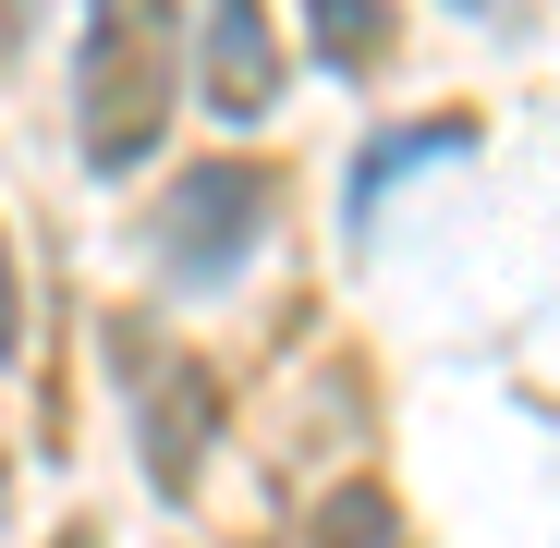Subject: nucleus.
<instances>
[{
  "label": "nucleus",
  "mask_w": 560,
  "mask_h": 548,
  "mask_svg": "<svg viewBox=\"0 0 560 548\" xmlns=\"http://www.w3.org/2000/svg\"><path fill=\"white\" fill-rule=\"evenodd\" d=\"M196 73H208V110H220V123H256V110L280 98V37H268L256 0H208Z\"/></svg>",
  "instance_id": "4"
},
{
  "label": "nucleus",
  "mask_w": 560,
  "mask_h": 548,
  "mask_svg": "<svg viewBox=\"0 0 560 548\" xmlns=\"http://www.w3.org/2000/svg\"><path fill=\"white\" fill-rule=\"evenodd\" d=\"M305 25H317L329 73H378L390 61V0H305Z\"/></svg>",
  "instance_id": "5"
},
{
  "label": "nucleus",
  "mask_w": 560,
  "mask_h": 548,
  "mask_svg": "<svg viewBox=\"0 0 560 548\" xmlns=\"http://www.w3.org/2000/svg\"><path fill=\"white\" fill-rule=\"evenodd\" d=\"M13 317H25V305H13V244H0V365H13V341H25Z\"/></svg>",
  "instance_id": "8"
},
{
  "label": "nucleus",
  "mask_w": 560,
  "mask_h": 548,
  "mask_svg": "<svg viewBox=\"0 0 560 548\" xmlns=\"http://www.w3.org/2000/svg\"><path fill=\"white\" fill-rule=\"evenodd\" d=\"M463 13H476V0H463Z\"/></svg>",
  "instance_id": "9"
},
{
  "label": "nucleus",
  "mask_w": 560,
  "mask_h": 548,
  "mask_svg": "<svg viewBox=\"0 0 560 548\" xmlns=\"http://www.w3.org/2000/svg\"><path fill=\"white\" fill-rule=\"evenodd\" d=\"M183 98V0H85V61H73V147L98 183L147 171Z\"/></svg>",
  "instance_id": "1"
},
{
  "label": "nucleus",
  "mask_w": 560,
  "mask_h": 548,
  "mask_svg": "<svg viewBox=\"0 0 560 548\" xmlns=\"http://www.w3.org/2000/svg\"><path fill=\"white\" fill-rule=\"evenodd\" d=\"M110 378H122V415H135V464H147V488L183 500V488H196V464H208V439H220V378H208L196 353L147 341L135 317H110Z\"/></svg>",
  "instance_id": "2"
},
{
  "label": "nucleus",
  "mask_w": 560,
  "mask_h": 548,
  "mask_svg": "<svg viewBox=\"0 0 560 548\" xmlns=\"http://www.w3.org/2000/svg\"><path fill=\"white\" fill-rule=\"evenodd\" d=\"M280 220V183L256 171V159H196L159 196V268L183 293H208V281H232V268L256 256V232Z\"/></svg>",
  "instance_id": "3"
},
{
  "label": "nucleus",
  "mask_w": 560,
  "mask_h": 548,
  "mask_svg": "<svg viewBox=\"0 0 560 548\" xmlns=\"http://www.w3.org/2000/svg\"><path fill=\"white\" fill-rule=\"evenodd\" d=\"M305 548H402V512H390V488H341L329 512H317V536Z\"/></svg>",
  "instance_id": "6"
},
{
  "label": "nucleus",
  "mask_w": 560,
  "mask_h": 548,
  "mask_svg": "<svg viewBox=\"0 0 560 548\" xmlns=\"http://www.w3.org/2000/svg\"><path fill=\"white\" fill-rule=\"evenodd\" d=\"M463 147H476V123H415L390 159H365V171H353V208H378V196H390V183H402L415 159H463Z\"/></svg>",
  "instance_id": "7"
}]
</instances>
